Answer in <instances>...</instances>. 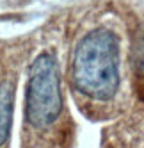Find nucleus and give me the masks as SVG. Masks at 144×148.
Listing matches in <instances>:
<instances>
[{"instance_id":"obj_1","label":"nucleus","mask_w":144,"mask_h":148,"mask_svg":"<svg viewBox=\"0 0 144 148\" xmlns=\"http://www.w3.org/2000/svg\"><path fill=\"white\" fill-rule=\"evenodd\" d=\"M75 89L92 102H109L121 86L119 38L110 29L98 27L78 41L71 61Z\"/></svg>"},{"instance_id":"obj_2","label":"nucleus","mask_w":144,"mask_h":148,"mask_svg":"<svg viewBox=\"0 0 144 148\" xmlns=\"http://www.w3.org/2000/svg\"><path fill=\"white\" fill-rule=\"evenodd\" d=\"M64 114L59 64L54 54H39L29 68L25 88V148H32L36 139L48 137Z\"/></svg>"},{"instance_id":"obj_3","label":"nucleus","mask_w":144,"mask_h":148,"mask_svg":"<svg viewBox=\"0 0 144 148\" xmlns=\"http://www.w3.org/2000/svg\"><path fill=\"white\" fill-rule=\"evenodd\" d=\"M14 111V84L11 80L0 82V148H5L11 137Z\"/></svg>"}]
</instances>
